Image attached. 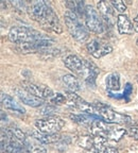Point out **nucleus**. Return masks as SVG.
Returning a JSON list of instances; mask_svg holds the SVG:
<instances>
[{"label":"nucleus","instance_id":"f03ea898","mask_svg":"<svg viewBox=\"0 0 138 153\" xmlns=\"http://www.w3.org/2000/svg\"><path fill=\"white\" fill-rule=\"evenodd\" d=\"M65 24L70 35L79 43H85L89 37L88 30L79 22V17L74 13L67 11L65 12Z\"/></svg>","mask_w":138,"mask_h":153},{"label":"nucleus","instance_id":"a878e982","mask_svg":"<svg viewBox=\"0 0 138 153\" xmlns=\"http://www.w3.org/2000/svg\"><path fill=\"white\" fill-rule=\"evenodd\" d=\"M66 102V97L62 94L57 93L53 96L52 98H51V103H53L54 105H61V104H64Z\"/></svg>","mask_w":138,"mask_h":153},{"label":"nucleus","instance_id":"39448f33","mask_svg":"<svg viewBox=\"0 0 138 153\" xmlns=\"http://www.w3.org/2000/svg\"><path fill=\"white\" fill-rule=\"evenodd\" d=\"M64 65L70 71L73 72V74L84 78V80L89 76V71H88V68L86 67L85 60H82L76 54L67 55L64 59Z\"/></svg>","mask_w":138,"mask_h":153},{"label":"nucleus","instance_id":"aec40b11","mask_svg":"<svg viewBox=\"0 0 138 153\" xmlns=\"http://www.w3.org/2000/svg\"><path fill=\"white\" fill-rule=\"evenodd\" d=\"M60 54H61V49L50 47L45 49V50H42L41 52L38 53V56H39V59H42L44 61H51L54 57L59 56Z\"/></svg>","mask_w":138,"mask_h":153},{"label":"nucleus","instance_id":"f3484780","mask_svg":"<svg viewBox=\"0 0 138 153\" xmlns=\"http://www.w3.org/2000/svg\"><path fill=\"white\" fill-rule=\"evenodd\" d=\"M65 4H66V7H68V11L74 13L78 17H82L85 15L86 5H84L83 1H80V0L71 1V0H68V1H66Z\"/></svg>","mask_w":138,"mask_h":153},{"label":"nucleus","instance_id":"9d476101","mask_svg":"<svg viewBox=\"0 0 138 153\" xmlns=\"http://www.w3.org/2000/svg\"><path fill=\"white\" fill-rule=\"evenodd\" d=\"M86 49L93 57L100 59L104 55L108 54L113 51V47L108 44L101 43L98 39H91L89 43L86 45Z\"/></svg>","mask_w":138,"mask_h":153},{"label":"nucleus","instance_id":"412c9836","mask_svg":"<svg viewBox=\"0 0 138 153\" xmlns=\"http://www.w3.org/2000/svg\"><path fill=\"white\" fill-rule=\"evenodd\" d=\"M15 49H16L19 53H22V54H29V53L38 52L37 48H36V46H35V44H34V43L19 44V45L15 46Z\"/></svg>","mask_w":138,"mask_h":153},{"label":"nucleus","instance_id":"2eb2a0df","mask_svg":"<svg viewBox=\"0 0 138 153\" xmlns=\"http://www.w3.org/2000/svg\"><path fill=\"white\" fill-rule=\"evenodd\" d=\"M98 10H99L101 16L104 18L105 22H107V24H110L112 22L115 11L114 7H112V4L107 3L106 1H99L98 2Z\"/></svg>","mask_w":138,"mask_h":153},{"label":"nucleus","instance_id":"20e7f679","mask_svg":"<svg viewBox=\"0 0 138 153\" xmlns=\"http://www.w3.org/2000/svg\"><path fill=\"white\" fill-rule=\"evenodd\" d=\"M65 126V121L60 117L50 116V117L37 119L35 121V128L39 132L52 134L59 132Z\"/></svg>","mask_w":138,"mask_h":153},{"label":"nucleus","instance_id":"ddd939ff","mask_svg":"<svg viewBox=\"0 0 138 153\" xmlns=\"http://www.w3.org/2000/svg\"><path fill=\"white\" fill-rule=\"evenodd\" d=\"M1 104H2L3 108H5L9 111H12V112L19 113V114L26 113V110L16 100H14L11 96L7 95L4 93H1Z\"/></svg>","mask_w":138,"mask_h":153},{"label":"nucleus","instance_id":"7ed1b4c3","mask_svg":"<svg viewBox=\"0 0 138 153\" xmlns=\"http://www.w3.org/2000/svg\"><path fill=\"white\" fill-rule=\"evenodd\" d=\"M93 105L96 108V112L99 115V117L107 123H131V117L115 112L112 108H110L108 105L104 104V103L96 102Z\"/></svg>","mask_w":138,"mask_h":153},{"label":"nucleus","instance_id":"423d86ee","mask_svg":"<svg viewBox=\"0 0 138 153\" xmlns=\"http://www.w3.org/2000/svg\"><path fill=\"white\" fill-rule=\"evenodd\" d=\"M84 18H85L86 27L89 31L95 33H102L104 31V25L101 16L91 5H86Z\"/></svg>","mask_w":138,"mask_h":153},{"label":"nucleus","instance_id":"c756f323","mask_svg":"<svg viewBox=\"0 0 138 153\" xmlns=\"http://www.w3.org/2000/svg\"><path fill=\"white\" fill-rule=\"evenodd\" d=\"M131 93H132V86H131V84H130V83H128V84H126V86H125V88H124L123 95L124 96H129Z\"/></svg>","mask_w":138,"mask_h":153},{"label":"nucleus","instance_id":"c9c22d12","mask_svg":"<svg viewBox=\"0 0 138 153\" xmlns=\"http://www.w3.org/2000/svg\"><path fill=\"white\" fill-rule=\"evenodd\" d=\"M136 45L138 46V38H137V39H136Z\"/></svg>","mask_w":138,"mask_h":153},{"label":"nucleus","instance_id":"0eeeda50","mask_svg":"<svg viewBox=\"0 0 138 153\" xmlns=\"http://www.w3.org/2000/svg\"><path fill=\"white\" fill-rule=\"evenodd\" d=\"M22 88L24 89L26 91H28L29 94L35 96V97H38L41 99H47V98H52L54 94H53V91L48 87V86L45 85H38V84L32 83V82L29 81H24L22 83Z\"/></svg>","mask_w":138,"mask_h":153},{"label":"nucleus","instance_id":"473e14b6","mask_svg":"<svg viewBox=\"0 0 138 153\" xmlns=\"http://www.w3.org/2000/svg\"><path fill=\"white\" fill-rule=\"evenodd\" d=\"M4 7H7V4H4V1H1V10H4Z\"/></svg>","mask_w":138,"mask_h":153},{"label":"nucleus","instance_id":"f257e3e1","mask_svg":"<svg viewBox=\"0 0 138 153\" xmlns=\"http://www.w3.org/2000/svg\"><path fill=\"white\" fill-rule=\"evenodd\" d=\"M44 34L28 27H13L9 32V39L15 45L24 43H34L44 37Z\"/></svg>","mask_w":138,"mask_h":153},{"label":"nucleus","instance_id":"cd10ccee","mask_svg":"<svg viewBox=\"0 0 138 153\" xmlns=\"http://www.w3.org/2000/svg\"><path fill=\"white\" fill-rule=\"evenodd\" d=\"M128 134L129 136H131L134 139H138V127L137 126H133L128 129Z\"/></svg>","mask_w":138,"mask_h":153},{"label":"nucleus","instance_id":"72a5a7b5","mask_svg":"<svg viewBox=\"0 0 138 153\" xmlns=\"http://www.w3.org/2000/svg\"><path fill=\"white\" fill-rule=\"evenodd\" d=\"M134 22H137V24H138V15L135 17V19H134Z\"/></svg>","mask_w":138,"mask_h":153},{"label":"nucleus","instance_id":"a211bd4d","mask_svg":"<svg viewBox=\"0 0 138 153\" xmlns=\"http://www.w3.org/2000/svg\"><path fill=\"white\" fill-rule=\"evenodd\" d=\"M128 133V130L122 127H111L107 132V138L114 141H119Z\"/></svg>","mask_w":138,"mask_h":153},{"label":"nucleus","instance_id":"f704fd0d","mask_svg":"<svg viewBox=\"0 0 138 153\" xmlns=\"http://www.w3.org/2000/svg\"><path fill=\"white\" fill-rule=\"evenodd\" d=\"M135 30H136V31L138 32V24H137V25H136V26H135Z\"/></svg>","mask_w":138,"mask_h":153},{"label":"nucleus","instance_id":"b1692460","mask_svg":"<svg viewBox=\"0 0 138 153\" xmlns=\"http://www.w3.org/2000/svg\"><path fill=\"white\" fill-rule=\"evenodd\" d=\"M111 4H112V7H114V10L116 12L119 13V15L123 14L126 11V5L122 0H112V1H111Z\"/></svg>","mask_w":138,"mask_h":153},{"label":"nucleus","instance_id":"bb28decb","mask_svg":"<svg viewBox=\"0 0 138 153\" xmlns=\"http://www.w3.org/2000/svg\"><path fill=\"white\" fill-rule=\"evenodd\" d=\"M11 3H12V5L15 7V9L19 10V11H22V12H24V11L28 10V7H27L26 2H24V1L17 0V1H11Z\"/></svg>","mask_w":138,"mask_h":153},{"label":"nucleus","instance_id":"6ab92c4d","mask_svg":"<svg viewBox=\"0 0 138 153\" xmlns=\"http://www.w3.org/2000/svg\"><path fill=\"white\" fill-rule=\"evenodd\" d=\"M106 83V87L110 91H118L120 88V76L117 72H113V74H108L105 80Z\"/></svg>","mask_w":138,"mask_h":153},{"label":"nucleus","instance_id":"c85d7f7f","mask_svg":"<svg viewBox=\"0 0 138 153\" xmlns=\"http://www.w3.org/2000/svg\"><path fill=\"white\" fill-rule=\"evenodd\" d=\"M103 153H119V151H118V149L115 148V147H105L104 151H103Z\"/></svg>","mask_w":138,"mask_h":153},{"label":"nucleus","instance_id":"393cba45","mask_svg":"<svg viewBox=\"0 0 138 153\" xmlns=\"http://www.w3.org/2000/svg\"><path fill=\"white\" fill-rule=\"evenodd\" d=\"M10 130L12 131L13 135H14V136L16 137L18 140L22 141L24 143L28 140V137H27V135L20 129H18V128H16V127H12V128H10Z\"/></svg>","mask_w":138,"mask_h":153},{"label":"nucleus","instance_id":"f8f14e48","mask_svg":"<svg viewBox=\"0 0 138 153\" xmlns=\"http://www.w3.org/2000/svg\"><path fill=\"white\" fill-rule=\"evenodd\" d=\"M32 137H33L35 140H37L39 143H43V145H51V143H56L63 138L60 134L57 133H52V134H48V133H43V132H39L38 130L31 132Z\"/></svg>","mask_w":138,"mask_h":153},{"label":"nucleus","instance_id":"4468645a","mask_svg":"<svg viewBox=\"0 0 138 153\" xmlns=\"http://www.w3.org/2000/svg\"><path fill=\"white\" fill-rule=\"evenodd\" d=\"M117 29L120 34H132L135 30L129 17L124 14H120L117 17Z\"/></svg>","mask_w":138,"mask_h":153},{"label":"nucleus","instance_id":"5701e85b","mask_svg":"<svg viewBox=\"0 0 138 153\" xmlns=\"http://www.w3.org/2000/svg\"><path fill=\"white\" fill-rule=\"evenodd\" d=\"M56 112H57L56 106L51 104H45L42 108H39V114L44 115V116H47V117H50V116H52Z\"/></svg>","mask_w":138,"mask_h":153},{"label":"nucleus","instance_id":"9b49d317","mask_svg":"<svg viewBox=\"0 0 138 153\" xmlns=\"http://www.w3.org/2000/svg\"><path fill=\"white\" fill-rule=\"evenodd\" d=\"M14 91L17 97H18V99L22 101L24 104L32 106V108H42L43 105H45V100H44V99L35 97V96L29 94L28 91H26L24 89L15 88Z\"/></svg>","mask_w":138,"mask_h":153},{"label":"nucleus","instance_id":"6e6552de","mask_svg":"<svg viewBox=\"0 0 138 153\" xmlns=\"http://www.w3.org/2000/svg\"><path fill=\"white\" fill-rule=\"evenodd\" d=\"M41 25L47 31L53 32V33H56V34H61L63 32L62 24H61L57 15L55 14V12L52 10V7H49L47 15L43 19V22H41Z\"/></svg>","mask_w":138,"mask_h":153},{"label":"nucleus","instance_id":"2f4dec72","mask_svg":"<svg viewBox=\"0 0 138 153\" xmlns=\"http://www.w3.org/2000/svg\"><path fill=\"white\" fill-rule=\"evenodd\" d=\"M1 121H2V123L3 122H7V115H4V112L3 111H1Z\"/></svg>","mask_w":138,"mask_h":153},{"label":"nucleus","instance_id":"4be33fe9","mask_svg":"<svg viewBox=\"0 0 138 153\" xmlns=\"http://www.w3.org/2000/svg\"><path fill=\"white\" fill-rule=\"evenodd\" d=\"M78 146L85 149L86 151L91 150L95 146L93 136V135H83V136H80L78 138Z\"/></svg>","mask_w":138,"mask_h":153},{"label":"nucleus","instance_id":"7c9ffc66","mask_svg":"<svg viewBox=\"0 0 138 153\" xmlns=\"http://www.w3.org/2000/svg\"><path fill=\"white\" fill-rule=\"evenodd\" d=\"M86 153H103V151H101L100 149H97V148H91V150H87L86 151Z\"/></svg>","mask_w":138,"mask_h":153},{"label":"nucleus","instance_id":"dca6fc26","mask_svg":"<svg viewBox=\"0 0 138 153\" xmlns=\"http://www.w3.org/2000/svg\"><path fill=\"white\" fill-rule=\"evenodd\" d=\"M63 82H64L65 85L68 87L69 91H78L82 88L80 80L78 79V76H76V74H65V76H63Z\"/></svg>","mask_w":138,"mask_h":153},{"label":"nucleus","instance_id":"1a4fd4ad","mask_svg":"<svg viewBox=\"0 0 138 153\" xmlns=\"http://www.w3.org/2000/svg\"><path fill=\"white\" fill-rule=\"evenodd\" d=\"M49 4H47V2L45 1H38L35 0L33 2H31V4L28 7V14L31 17L33 20L39 22L41 24L43 22V19L45 18V16L47 15L48 10H49Z\"/></svg>","mask_w":138,"mask_h":153}]
</instances>
